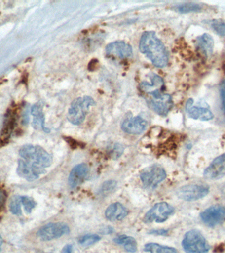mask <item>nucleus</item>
I'll use <instances>...</instances> for the list:
<instances>
[{
	"label": "nucleus",
	"mask_w": 225,
	"mask_h": 253,
	"mask_svg": "<svg viewBox=\"0 0 225 253\" xmlns=\"http://www.w3.org/2000/svg\"><path fill=\"white\" fill-rule=\"evenodd\" d=\"M17 172L20 177L33 181L44 174L52 163V158L39 146L27 144L19 150Z\"/></svg>",
	"instance_id": "nucleus-1"
},
{
	"label": "nucleus",
	"mask_w": 225,
	"mask_h": 253,
	"mask_svg": "<svg viewBox=\"0 0 225 253\" xmlns=\"http://www.w3.org/2000/svg\"><path fill=\"white\" fill-rule=\"evenodd\" d=\"M151 84L143 82L140 88L150 108L160 116H167L173 108V102L169 94H164V81L157 75L151 77Z\"/></svg>",
	"instance_id": "nucleus-2"
},
{
	"label": "nucleus",
	"mask_w": 225,
	"mask_h": 253,
	"mask_svg": "<svg viewBox=\"0 0 225 253\" xmlns=\"http://www.w3.org/2000/svg\"><path fill=\"white\" fill-rule=\"evenodd\" d=\"M139 48L157 67H164L168 63V53L165 45L158 39L155 32L146 31L142 35Z\"/></svg>",
	"instance_id": "nucleus-3"
},
{
	"label": "nucleus",
	"mask_w": 225,
	"mask_h": 253,
	"mask_svg": "<svg viewBox=\"0 0 225 253\" xmlns=\"http://www.w3.org/2000/svg\"><path fill=\"white\" fill-rule=\"evenodd\" d=\"M182 246L187 253H207L210 249L206 239L196 229L186 233L182 241Z\"/></svg>",
	"instance_id": "nucleus-4"
},
{
	"label": "nucleus",
	"mask_w": 225,
	"mask_h": 253,
	"mask_svg": "<svg viewBox=\"0 0 225 253\" xmlns=\"http://www.w3.org/2000/svg\"><path fill=\"white\" fill-rule=\"evenodd\" d=\"M95 104L96 102L90 96H86L76 99L71 105L67 114V119L71 124L78 126L84 122L89 108Z\"/></svg>",
	"instance_id": "nucleus-5"
},
{
	"label": "nucleus",
	"mask_w": 225,
	"mask_h": 253,
	"mask_svg": "<svg viewBox=\"0 0 225 253\" xmlns=\"http://www.w3.org/2000/svg\"><path fill=\"white\" fill-rule=\"evenodd\" d=\"M167 174L161 166L155 164L143 169L140 174V179L144 187L147 189H153L158 184L165 179Z\"/></svg>",
	"instance_id": "nucleus-6"
},
{
	"label": "nucleus",
	"mask_w": 225,
	"mask_h": 253,
	"mask_svg": "<svg viewBox=\"0 0 225 253\" xmlns=\"http://www.w3.org/2000/svg\"><path fill=\"white\" fill-rule=\"evenodd\" d=\"M175 209L169 204L159 203L156 204L146 213L144 216V221L150 223L156 221L157 223H163L169 217V215L173 214Z\"/></svg>",
	"instance_id": "nucleus-7"
},
{
	"label": "nucleus",
	"mask_w": 225,
	"mask_h": 253,
	"mask_svg": "<svg viewBox=\"0 0 225 253\" xmlns=\"http://www.w3.org/2000/svg\"><path fill=\"white\" fill-rule=\"evenodd\" d=\"M69 231L68 225L64 223H50L41 227L37 235L41 241H48L68 234Z\"/></svg>",
	"instance_id": "nucleus-8"
},
{
	"label": "nucleus",
	"mask_w": 225,
	"mask_h": 253,
	"mask_svg": "<svg viewBox=\"0 0 225 253\" xmlns=\"http://www.w3.org/2000/svg\"><path fill=\"white\" fill-rule=\"evenodd\" d=\"M209 192V187L205 185H188L180 188L177 192V196L186 201H195L206 197Z\"/></svg>",
	"instance_id": "nucleus-9"
},
{
	"label": "nucleus",
	"mask_w": 225,
	"mask_h": 253,
	"mask_svg": "<svg viewBox=\"0 0 225 253\" xmlns=\"http://www.w3.org/2000/svg\"><path fill=\"white\" fill-rule=\"evenodd\" d=\"M203 222L209 227H215L225 220V206L213 205L200 214Z\"/></svg>",
	"instance_id": "nucleus-10"
},
{
	"label": "nucleus",
	"mask_w": 225,
	"mask_h": 253,
	"mask_svg": "<svg viewBox=\"0 0 225 253\" xmlns=\"http://www.w3.org/2000/svg\"><path fill=\"white\" fill-rule=\"evenodd\" d=\"M203 176L208 180H218L225 176V153L215 158L205 169Z\"/></svg>",
	"instance_id": "nucleus-11"
},
{
	"label": "nucleus",
	"mask_w": 225,
	"mask_h": 253,
	"mask_svg": "<svg viewBox=\"0 0 225 253\" xmlns=\"http://www.w3.org/2000/svg\"><path fill=\"white\" fill-rule=\"evenodd\" d=\"M107 55L119 57L120 59L130 58L133 55L131 45L122 41L114 42L106 46Z\"/></svg>",
	"instance_id": "nucleus-12"
},
{
	"label": "nucleus",
	"mask_w": 225,
	"mask_h": 253,
	"mask_svg": "<svg viewBox=\"0 0 225 253\" xmlns=\"http://www.w3.org/2000/svg\"><path fill=\"white\" fill-rule=\"evenodd\" d=\"M192 99L188 100L186 110L189 118L193 120L209 121L213 118V114L208 106H192Z\"/></svg>",
	"instance_id": "nucleus-13"
},
{
	"label": "nucleus",
	"mask_w": 225,
	"mask_h": 253,
	"mask_svg": "<svg viewBox=\"0 0 225 253\" xmlns=\"http://www.w3.org/2000/svg\"><path fill=\"white\" fill-rule=\"evenodd\" d=\"M147 122L140 116L126 119L122 122L121 128L126 133L139 134L146 129Z\"/></svg>",
	"instance_id": "nucleus-14"
},
{
	"label": "nucleus",
	"mask_w": 225,
	"mask_h": 253,
	"mask_svg": "<svg viewBox=\"0 0 225 253\" xmlns=\"http://www.w3.org/2000/svg\"><path fill=\"white\" fill-rule=\"evenodd\" d=\"M88 172L89 169L86 164H79L75 166L69 174L68 180L69 185L71 189H75L77 186L80 185L86 179Z\"/></svg>",
	"instance_id": "nucleus-15"
},
{
	"label": "nucleus",
	"mask_w": 225,
	"mask_h": 253,
	"mask_svg": "<svg viewBox=\"0 0 225 253\" xmlns=\"http://www.w3.org/2000/svg\"><path fill=\"white\" fill-rule=\"evenodd\" d=\"M16 121H17V112H16V110H10L5 117L3 129L1 131V138H0V141L3 145L9 142L12 132L15 128Z\"/></svg>",
	"instance_id": "nucleus-16"
},
{
	"label": "nucleus",
	"mask_w": 225,
	"mask_h": 253,
	"mask_svg": "<svg viewBox=\"0 0 225 253\" xmlns=\"http://www.w3.org/2000/svg\"><path fill=\"white\" fill-rule=\"evenodd\" d=\"M105 214L108 220L119 221L122 220L128 215V211L121 204L115 203L109 206Z\"/></svg>",
	"instance_id": "nucleus-17"
},
{
	"label": "nucleus",
	"mask_w": 225,
	"mask_h": 253,
	"mask_svg": "<svg viewBox=\"0 0 225 253\" xmlns=\"http://www.w3.org/2000/svg\"><path fill=\"white\" fill-rule=\"evenodd\" d=\"M42 108V105L40 103H38L32 107L31 114L33 116L32 126L35 129H42L45 132H49V130L45 126V117L43 114Z\"/></svg>",
	"instance_id": "nucleus-18"
},
{
	"label": "nucleus",
	"mask_w": 225,
	"mask_h": 253,
	"mask_svg": "<svg viewBox=\"0 0 225 253\" xmlns=\"http://www.w3.org/2000/svg\"><path fill=\"white\" fill-rule=\"evenodd\" d=\"M197 47L203 53L205 57H211L214 48V41L209 34L205 33L197 39Z\"/></svg>",
	"instance_id": "nucleus-19"
},
{
	"label": "nucleus",
	"mask_w": 225,
	"mask_h": 253,
	"mask_svg": "<svg viewBox=\"0 0 225 253\" xmlns=\"http://www.w3.org/2000/svg\"><path fill=\"white\" fill-rule=\"evenodd\" d=\"M114 241L118 245H122L127 252L135 253L137 251V242L134 237L122 235L114 239Z\"/></svg>",
	"instance_id": "nucleus-20"
},
{
	"label": "nucleus",
	"mask_w": 225,
	"mask_h": 253,
	"mask_svg": "<svg viewBox=\"0 0 225 253\" xmlns=\"http://www.w3.org/2000/svg\"><path fill=\"white\" fill-rule=\"evenodd\" d=\"M144 250L150 253H179L173 247L163 246L155 243H147L144 246Z\"/></svg>",
	"instance_id": "nucleus-21"
},
{
	"label": "nucleus",
	"mask_w": 225,
	"mask_h": 253,
	"mask_svg": "<svg viewBox=\"0 0 225 253\" xmlns=\"http://www.w3.org/2000/svg\"><path fill=\"white\" fill-rule=\"evenodd\" d=\"M202 7L199 4L188 3L183 4L175 7V9L179 13H193V12L200 11Z\"/></svg>",
	"instance_id": "nucleus-22"
},
{
	"label": "nucleus",
	"mask_w": 225,
	"mask_h": 253,
	"mask_svg": "<svg viewBox=\"0 0 225 253\" xmlns=\"http://www.w3.org/2000/svg\"><path fill=\"white\" fill-rule=\"evenodd\" d=\"M21 197L14 195L9 202V211L13 215H21Z\"/></svg>",
	"instance_id": "nucleus-23"
},
{
	"label": "nucleus",
	"mask_w": 225,
	"mask_h": 253,
	"mask_svg": "<svg viewBox=\"0 0 225 253\" xmlns=\"http://www.w3.org/2000/svg\"><path fill=\"white\" fill-rule=\"evenodd\" d=\"M101 237L96 234H88L84 235L79 239V243L83 247H89L98 243L100 241Z\"/></svg>",
	"instance_id": "nucleus-24"
},
{
	"label": "nucleus",
	"mask_w": 225,
	"mask_h": 253,
	"mask_svg": "<svg viewBox=\"0 0 225 253\" xmlns=\"http://www.w3.org/2000/svg\"><path fill=\"white\" fill-rule=\"evenodd\" d=\"M21 203L23 205L25 212L27 213H31V211L37 206V203L35 200L28 196H21Z\"/></svg>",
	"instance_id": "nucleus-25"
},
{
	"label": "nucleus",
	"mask_w": 225,
	"mask_h": 253,
	"mask_svg": "<svg viewBox=\"0 0 225 253\" xmlns=\"http://www.w3.org/2000/svg\"><path fill=\"white\" fill-rule=\"evenodd\" d=\"M211 25L217 35L221 37H225V22L221 20H213L211 22Z\"/></svg>",
	"instance_id": "nucleus-26"
},
{
	"label": "nucleus",
	"mask_w": 225,
	"mask_h": 253,
	"mask_svg": "<svg viewBox=\"0 0 225 253\" xmlns=\"http://www.w3.org/2000/svg\"><path fill=\"white\" fill-rule=\"evenodd\" d=\"M220 96L221 102H222L223 112H224L225 116V79H224V80H223L221 83Z\"/></svg>",
	"instance_id": "nucleus-27"
},
{
	"label": "nucleus",
	"mask_w": 225,
	"mask_h": 253,
	"mask_svg": "<svg viewBox=\"0 0 225 253\" xmlns=\"http://www.w3.org/2000/svg\"><path fill=\"white\" fill-rule=\"evenodd\" d=\"M124 148L119 144H116L114 145L113 149H112V157L117 158L120 157V155L123 152Z\"/></svg>",
	"instance_id": "nucleus-28"
},
{
	"label": "nucleus",
	"mask_w": 225,
	"mask_h": 253,
	"mask_svg": "<svg viewBox=\"0 0 225 253\" xmlns=\"http://www.w3.org/2000/svg\"><path fill=\"white\" fill-rule=\"evenodd\" d=\"M7 199V193L3 189H0V210L3 209Z\"/></svg>",
	"instance_id": "nucleus-29"
},
{
	"label": "nucleus",
	"mask_w": 225,
	"mask_h": 253,
	"mask_svg": "<svg viewBox=\"0 0 225 253\" xmlns=\"http://www.w3.org/2000/svg\"><path fill=\"white\" fill-rule=\"evenodd\" d=\"M168 230L165 229H156V230L150 231V234L157 235H166L167 234Z\"/></svg>",
	"instance_id": "nucleus-30"
},
{
	"label": "nucleus",
	"mask_w": 225,
	"mask_h": 253,
	"mask_svg": "<svg viewBox=\"0 0 225 253\" xmlns=\"http://www.w3.org/2000/svg\"><path fill=\"white\" fill-rule=\"evenodd\" d=\"M61 253H73L72 245L67 244L63 247Z\"/></svg>",
	"instance_id": "nucleus-31"
},
{
	"label": "nucleus",
	"mask_w": 225,
	"mask_h": 253,
	"mask_svg": "<svg viewBox=\"0 0 225 253\" xmlns=\"http://www.w3.org/2000/svg\"><path fill=\"white\" fill-rule=\"evenodd\" d=\"M0 245H2V239L1 235H0Z\"/></svg>",
	"instance_id": "nucleus-32"
},
{
	"label": "nucleus",
	"mask_w": 225,
	"mask_h": 253,
	"mask_svg": "<svg viewBox=\"0 0 225 253\" xmlns=\"http://www.w3.org/2000/svg\"><path fill=\"white\" fill-rule=\"evenodd\" d=\"M1 245H0V250H1Z\"/></svg>",
	"instance_id": "nucleus-33"
}]
</instances>
